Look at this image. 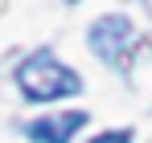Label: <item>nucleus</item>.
I'll return each instance as SVG.
<instances>
[{"instance_id": "1", "label": "nucleus", "mask_w": 152, "mask_h": 143, "mask_svg": "<svg viewBox=\"0 0 152 143\" xmlns=\"http://www.w3.org/2000/svg\"><path fill=\"white\" fill-rule=\"evenodd\" d=\"M17 86L25 90L33 102H53V98H66V94H78V74L70 66H62L58 57H53L50 49H41V53H33L21 61V70H17Z\"/></svg>"}, {"instance_id": "2", "label": "nucleus", "mask_w": 152, "mask_h": 143, "mask_svg": "<svg viewBox=\"0 0 152 143\" xmlns=\"http://www.w3.org/2000/svg\"><path fill=\"white\" fill-rule=\"evenodd\" d=\"M127 41H132V25H127L124 17H103V21H95V29H91V49L99 53L103 61H115Z\"/></svg>"}, {"instance_id": "3", "label": "nucleus", "mask_w": 152, "mask_h": 143, "mask_svg": "<svg viewBox=\"0 0 152 143\" xmlns=\"http://www.w3.org/2000/svg\"><path fill=\"white\" fill-rule=\"evenodd\" d=\"M82 123H86V115H82V110H66V115H50V119L29 123L25 135H29L33 143H70V135H74Z\"/></svg>"}, {"instance_id": "4", "label": "nucleus", "mask_w": 152, "mask_h": 143, "mask_svg": "<svg viewBox=\"0 0 152 143\" xmlns=\"http://www.w3.org/2000/svg\"><path fill=\"white\" fill-rule=\"evenodd\" d=\"M91 143H132V131H103V135H95Z\"/></svg>"}]
</instances>
